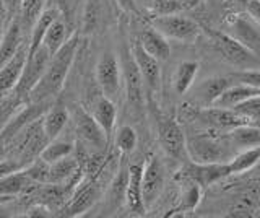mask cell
<instances>
[{
  "instance_id": "d590c367",
  "label": "cell",
  "mask_w": 260,
  "mask_h": 218,
  "mask_svg": "<svg viewBox=\"0 0 260 218\" xmlns=\"http://www.w3.org/2000/svg\"><path fill=\"white\" fill-rule=\"evenodd\" d=\"M24 101L21 98H18L15 93L12 96H5V98L0 101V132H2V129L8 124V120H10L18 109L23 106Z\"/></svg>"
},
{
  "instance_id": "1f68e13d",
  "label": "cell",
  "mask_w": 260,
  "mask_h": 218,
  "mask_svg": "<svg viewBox=\"0 0 260 218\" xmlns=\"http://www.w3.org/2000/svg\"><path fill=\"white\" fill-rule=\"evenodd\" d=\"M73 151H75V145L67 140H59V137H57V139L49 140L46 143V147L41 151L39 158L46 161L47 165H52L55 161L73 155Z\"/></svg>"
},
{
  "instance_id": "7dc6e473",
  "label": "cell",
  "mask_w": 260,
  "mask_h": 218,
  "mask_svg": "<svg viewBox=\"0 0 260 218\" xmlns=\"http://www.w3.org/2000/svg\"><path fill=\"white\" fill-rule=\"evenodd\" d=\"M234 2H238L241 7H244V9H246V4H247V0H234Z\"/></svg>"
},
{
  "instance_id": "f1b7e54d",
  "label": "cell",
  "mask_w": 260,
  "mask_h": 218,
  "mask_svg": "<svg viewBox=\"0 0 260 218\" xmlns=\"http://www.w3.org/2000/svg\"><path fill=\"white\" fill-rule=\"evenodd\" d=\"M69 28H67V23H65L63 17L57 18L51 26H49L47 33L44 35L43 39V46L47 49V52L54 55L60 47L67 43L69 39Z\"/></svg>"
},
{
  "instance_id": "83f0119b",
  "label": "cell",
  "mask_w": 260,
  "mask_h": 218,
  "mask_svg": "<svg viewBox=\"0 0 260 218\" xmlns=\"http://www.w3.org/2000/svg\"><path fill=\"white\" fill-rule=\"evenodd\" d=\"M230 142L236 148H250L260 145V126L252 122L242 124L230 131Z\"/></svg>"
},
{
  "instance_id": "44dd1931",
  "label": "cell",
  "mask_w": 260,
  "mask_h": 218,
  "mask_svg": "<svg viewBox=\"0 0 260 218\" xmlns=\"http://www.w3.org/2000/svg\"><path fill=\"white\" fill-rule=\"evenodd\" d=\"M233 85L231 77H210L197 86L195 90V98L203 108L213 106L216 100L224 93V90Z\"/></svg>"
},
{
  "instance_id": "9c48e42d",
  "label": "cell",
  "mask_w": 260,
  "mask_h": 218,
  "mask_svg": "<svg viewBox=\"0 0 260 218\" xmlns=\"http://www.w3.org/2000/svg\"><path fill=\"white\" fill-rule=\"evenodd\" d=\"M96 80L104 96H108L112 101L117 98L124 80H122L120 60L116 57V54L104 52L101 55L96 66Z\"/></svg>"
},
{
  "instance_id": "ac0fdd59",
  "label": "cell",
  "mask_w": 260,
  "mask_h": 218,
  "mask_svg": "<svg viewBox=\"0 0 260 218\" xmlns=\"http://www.w3.org/2000/svg\"><path fill=\"white\" fill-rule=\"evenodd\" d=\"M142 173H143V165L128 166L125 204L134 215H145L146 212V207L143 204V196H142Z\"/></svg>"
},
{
  "instance_id": "7402d4cb",
  "label": "cell",
  "mask_w": 260,
  "mask_h": 218,
  "mask_svg": "<svg viewBox=\"0 0 260 218\" xmlns=\"http://www.w3.org/2000/svg\"><path fill=\"white\" fill-rule=\"evenodd\" d=\"M59 17H62V12L59 9H55V7H49V9L43 10V13H41L39 17H38V20L35 21V25H32V28L29 31L28 55L35 54L39 49V47L43 46L44 35L47 33L49 26H51Z\"/></svg>"
},
{
  "instance_id": "f35d334b",
  "label": "cell",
  "mask_w": 260,
  "mask_h": 218,
  "mask_svg": "<svg viewBox=\"0 0 260 218\" xmlns=\"http://www.w3.org/2000/svg\"><path fill=\"white\" fill-rule=\"evenodd\" d=\"M231 80L238 83H246L250 86L260 88V67L257 69H246V70H238L230 75Z\"/></svg>"
},
{
  "instance_id": "ffe728a7",
  "label": "cell",
  "mask_w": 260,
  "mask_h": 218,
  "mask_svg": "<svg viewBox=\"0 0 260 218\" xmlns=\"http://www.w3.org/2000/svg\"><path fill=\"white\" fill-rule=\"evenodd\" d=\"M138 41L143 46V49L151 54L153 57H156L159 62L166 60L171 55V46L169 41L165 35H161L156 28H153L151 25L146 26L140 31L138 35Z\"/></svg>"
},
{
  "instance_id": "d6a6232c",
  "label": "cell",
  "mask_w": 260,
  "mask_h": 218,
  "mask_svg": "<svg viewBox=\"0 0 260 218\" xmlns=\"http://www.w3.org/2000/svg\"><path fill=\"white\" fill-rule=\"evenodd\" d=\"M127 181H128V166L122 163L119 171L116 173V176H114V179L111 182V188H109V200L112 202V205L119 207L122 204H125Z\"/></svg>"
},
{
  "instance_id": "3957f363",
  "label": "cell",
  "mask_w": 260,
  "mask_h": 218,
  "mask_svg": "<svg viewBox=\"0 0 260 218\" xmlns=\"http://www.w3.org/2000/svg\"><path fill=\"white\" fill-rule=\"evenodd\" d=\"M150 25L156 28L161 35L168 39H176L181 43H195L199 39L202 29L192 18H187L181 13L161 15V17H153Z\"/></svg>"
},
{
  "instance_id": "7c38bea8",
  "label": "cell",
  "mask_w": 260,
  "mask_h": 218,
  "mask_svg": "<svg viewBox=\"0 0 260 218\" xmlns=\"http://www.w3.org/2000/svg\"><path fill=\"white\" fill-rule=\"evenodd\" d=\"M98 179L100 177L83 176V179L75 185V189L70 194V202H67V207H65V215L80 216L94 205L98 191H100Z\"/></svg>"
},
{
  "instance_id": "bcb514c9",
  "label": "cell",
  "mask_w": 260,
  "mask_h": 218,
  "mask_svg": "<svg viewBox=\"0 0 260 218\" xmlns=\"http://www.w3.org/2000/svg\"><path fill=\"white\" fill-rule=\"evenodd\" d=\"M52 2L55 4V5H54L55 9H59V10L62 12V15H63V12H67V10H69V7H70V4H72V0H52Z\"/></svg>"
},
{
  "instance_id": "484cf974",
  "label": "cell",
  "mask_w": 260,
  "mask_h": 218,
  "mask_svg": "<svg viewBox=\"0 0 260 218\" xmlns=\"http://www.w3.org/2000/svg\"><path fill=\"white\" fill-rule=\"evenodd\" d=\"M69 119H70L69 109L65 108L63 104H54V106L46 109L41 120H43V129H44L47 140L57 139V137L62 134L65 126H67Z\"/></svg>"
},
{
  "instance_id": "8fae6325",
  "label": "cell",
  "mask_w": 260,
  "mask_h": 218,
  "mask_svg": "<svg viewBox=\"0 0 260 218\" xmlns=\"http://www.w3.org/2000/svg\"><path fill=\"white\" fill-rule=\"evenodd\" d=\"M228 35L236 38L260 59V25L247 12L233 15L228 21Z\"/></svg>"
},
{
  "instance_id": "2e32d148",
  "label": "cell",
  "mask_w": 260,
  "mask_h": 218,
  "mask_svg": "<svg viewBox=\"0 0 260 218\" xmlns=\"http://www.w3.org/2000/svg\"><path fill=\"white\" fill-rule=\"evenodd\" d=\"M28 60V41H24L16 54L4 64V67L0 69V95H8L13 93L15 86L18 85L20 77L23 74V69L26 66Z\"/></svg>"
},
{
  "instance_id": "5b68a950",
  "label": "cell",
  "mask_w": 260,
  "mask_h": 218,
  "mask_svg": "<svg viewBox=\"0 0 260 218\" xmlns=\"http://www.w3.org/2000/svg\"><path fill=\"white\" fill-rule=\"evenodd\" d=\"M213 38V43L216 46V49L219 54L231 64V66L238 67L239 70H246V69H257L260 67V59L247 49L242 43H239L238 39L233 38L231 35L223 33V31H213L211 33Z\"/></svg>"
},
{
  "instance_id": "603a6c76",
  "label": "cell",
  "mask_w": 260,
  "mask_h": 218,
  "mask_svg": "<svg viewBox=\"0 0 260 218\" xmlns=\"http://www.w3.org/2000/svg\"><path fill=\"white\" fill-rule=\"evenodd\" d=\"M91 116L94 117L96 122L101 126L104 134L111 139L114 127H116V120H117V108H116V104H114V101L104 95L98 96L93 103Z\"/></svg>"
},
{
  "instance_id": "ba28073f",
  "label": "cell",
  "mask_w": 260,
  "mask_h": 218,
  "mask_svg": "<svg viewBox=\"0 0 260 218\" xmlns=\"http://www.w3.org/2000/svg\"><path fill=\"white\" fill-rule=\"evenodd\" d=\"M228 176H231L228 161L226 163H195V161H189L181 168L176 179H189L200 184L203 189H207Z\"/></svg>"
},
{
  "instance_id": "ee69618b",
  "label": "cell",
  "mask_w": 260,
  "mask_h": 218,
  "mask_svg": "<svg viewBox=\"0 0 260 218\" xmlns=\"http://www.w3.org/2000/svg\"><path fill=\"white\" fill-rule=\"evenodd\" d=\"M10 25V20L7 17V10H5V5H4V0H0V41H2V36L5 33L7 26Z\"/></svg>"
},
{
  "instance_id": "8d00e7d4",
  "label": "cell",
  "mask_w": 260,
  "mask_h": 218,
  "mask_svg": "<svg viewBox=\"0 0 260 218\" xmlns=\"http://www.w3.org/2000/svg\"><path fill=\"white\" fill-rule=\"evenodd\" d=\"M185 4H187V0H151L150 12L153 13V17L179 13L187 7Z\"/></svg>"
},
{
  "instance_id": "7a4b0ae2",
  "label": "cell",
  "mask_w": 260,
  "mask_h": 218,
  "mask_svg": "<svg viewBox=\"0 0 260 218\" xmlns=\"http://www.w3.org/2000/svg\"><path fill=\"white\" fill-rule=\"evenodd\" d=\"M75 132L81 150L86 153H101L109 145V137L94 120L91 112L83 108L75 109Z\"/></svg>"
},
{
  "instance_id": "f546056e",
  "label": "cell",
  "mask_w": 260,
  "mask_h": 218,
  "mask_svg": "<svg viewBox=\"0 0 260 218\" xmlns=\"http://www.w3.org/2000/svg\"><path fill=\"white\" fill-rule=\"evenodd\" d=\"M197 72H199V62L184 60L179 64L173 78V85L177 95H185L190 90L195 82V77H197Z\"/></svg>"
},
{
  "instance_id": "b9f144b4",
  "label": "cell",
  "mask_w": 260,
  "mask_h": 218,
  "mask_svg": "<svg viewBox=\"0 0 260 218\" xmlns=\"http://www.w3.org/2000/svg\"><path fill=\"white\" fill-rule=\"evenodd\" d=\"M21 4H23V0H4V5H5V10H7V17H8V20H10V21L15 20V18H18Z\"/></svg>"
},
{
  "instance_id": "836d02e7",
  "label": "cell",
  "mask_w": 260,
  "mask_h": 218,
  "mask_svg": "<svg viewBox=\"0 0 260 218\" xmlns=\"http://www.w3.org/2000/svg\"><path fill=\"white\" fill-rule=\"evenodd\" d=\"M44 10V0H23L21 9H20V23L23 29L31 31L35 21Z\"/></svg>"
},
{
  "instance_id": "f6af8a7d",
  "label": "cell",
  "mask_w": 260,
  "mask_h": 218,
  "mask_svg": "<svg viewBox=\"0 0 260 218\" xmlns=\"http://www.w3.org/2000/svg\"><path fill=\"white\" fill-rule=\"evenodd\" d=\"M116 4L119 5L120 10L130 12V13H137V2H135V0H116Z\"/></svg>"
},
{
  "instance_id": "60d3db41",
  "label": "cell",
  "mask_w": 260,
  "mask_h": 218,
  "mask_svg": "<svg viewBox=\"0 0 260 218\" xmlns=\"http://www.w3.org/2000/svg\"><path fill=\"white\" fill-rule=\"evenodd\" d=\"M18 169H23V166H21V163L18 160L7 158L4 161H0V177L7 176V174H12L15 171H18Z\"/></svg>"
},
{
  "instance_id": "cb8c5ba5",
  "label": "cell",
  "mask_w": 260,
  "mask_h": 218,
  "mask_svg": "<svg viewBox=\"0 0 260 218\" xmlns=\"http://www.w3.org/2000/svg\"><path fill=\"white\" fill-rule=\"evenodd\" d=\"M36 185L39 184L32 182L23 168L12 174L0 177V197L15 199L16 196H21L24 192H32V189H35Z\"/></svg>"
},
{
  "instance_id": "4dcf8cb0",
  "label": "cell",
  "mask_w": 260,
  "mask_h": 218,
  "mask_svg": "<svg viewBox=\"0 0 260 218\" xmlns=\"http://www.w3.org/2000/svg\"><path fill=\"white\" fill-rule=\"evenodd\" d=\"M260 163V145L250 148H242L238 155L233 157L231 161H228L231 174H242L250 171Z\"/></svg>"
},
{
  "instance_id": "681fc988",
  "label": "cell",
  "mask_w": 260,
  "mask_h": 218,
  "mask_svg": "<svg viewBox=\"0 0 260 218\" xmlns=\"http://www.w3.org/2000/svg\"><path fill=\"white\" fill-rule=\"evenodd\" d=\"M4 98H5V95H0V101H2Z\"/></svg>"
},
{
  "instance_id": "d6986e66",
  "label": "cell",
  "mask_w": 260,
  "mask_h": 218,
  "mask_svg": "<svg viewBox=\"0 0 260 218\" xmlns=\"http://www.w3.org/2000/svg\"><path fill=\"white\" fill-rule=\"evenodd\" d=\"M203 189L200 184L189 181V179H181V194H179V202L177 205L171 210V213L168 216L174 215H185L195 212V208L199 207L203 197Z\"/></svg>"
},
{
  "instance_id": "6da1fadb",
  "label": "cell",
  "mask_w": 260,
  "mask_h": 218,
  "mask_svg": "<svg viewBox=\"0 0 260 218\" xmlns=\"http://www.w3.org/2000/svg\"><path fill=\"white\" fill-rule=\"evenodd\" d=\"M78 44V33H73L67 39V43L52 55L43 77H41L38 85L29 93V103H46L47 100L54 98V96L62 91L70 67L73 60H75Z\"/></svg>"
},
{
  "instance_id": "9a60e30c",
  "label": "cell",
  "mask_w": 260,
  "mask_h": 218,
  "mask_svg": "<svg viewBox=\"0 0 260 218\" xmlns=\"http://www.w3.org/2000/svg\"><path fill=\"white\" fill-rule=\"evenodd\" d=\"M130 52H132L138 69H140L143 82L148 85V88H150L151 91H156L158 88H159V85H161V66H159V60L156 57H153L151 54L146 52L138 39H135V41L132 43V46H130Z\"/></svg>"
},
{
  "instance_id": "30bf717a",
  "label": "cell",
  "mask_w": 260,
  "mask_h": 218,
  "mask_svg": "<svg viewBox=\"0 0 260 218\" xmlns=\"http://www.w3.org/2000/svg\"><path fill=\"white\" fill-rule=\"evenodd\" d=\"M51 57H52V55L47 52V49H46L44 46H41L35 54L28 55L26 66H24V69H23L20 82H18V85H16L15 90H13V93L18 96V98H21L23 101L24 100L28 101L29 93L32 91V88L38 85L41 77H43V74H44V70L47 67L49 60H51Z\"/></svg>"
},
{
  "instance_id": "52a82bcc",
  "label": "cell",
  "mask_w": 260,
  "mask_h": 218,
  "mask_svg": "<svg viewBox=\"0 0 260 218\" xmlns=\"http://www.w3.org/2000/svg\"><path fill=\"white\" fill-rule=\"evenodd\" d=\"M165 182H166L165 165H162V161L156 155H151L143 163V173H142V196L146 210H150L156 204L162 189H165Z\"/></svg>"
},
{
  "instance_id": "4fadbf2b",
  "label": "cell",
  "mask_w": 260,
  "mask_h": 218,
  "mask_svg": "<svg viewBox=\"0 0 260 218\" xmlns=\"http://www.w3.org/2000/svg\"><path fill=\"white\" fill-rule=\"evenodd\" d=\"M195 120H202L203 124L216 129V131H233L234 127L247 124L250 120L239 114L238 111L233 108H219V106H208L199 109V114Z\"/></svg>"
},
{
  "instance_id": "5bb4252c",
  "label": "cell",
  "mask_w": 260,
  "mask_h": 218,
  "mask_svg": "<svg viewBox=\"0 0 260 218\" xmlns=\"http://www.w3.org/2000/svg\"><path fill=\"white\" fill-rule=\"evenodd\" d=\"M122 67V80H124V86L127 91V100L134 106H142L143 104V77L140 74L137 62L134 59L130 49L122 55L120 60Z\"/></svg>"
},
{
  "instance_id": "74e56055",
  "label": "cell",
  "mask_w": 260,
  "mask_h": 218,
  "mask_svg": "<svg viewBox=\"0 0 260 218\" xmlns=\"http://www.w3.org/2000/svg\"><path fill=\"white\" fill-rule=\"evenodd\" d=\"M233 109H236L244 117H247L250 122L252 120H260V95H255L252 98L242 101Z\"/></svg>"
},
{
  "instance_id": "277c9868",
  "label": "cell",
  "mask_w": 260,
  "mask_h": 218,
  "mask_svg": "<svg viewBox=\"0 0 260 218\" xmlns=\"http://www.w3.org/2000/svg\"><path fill=\"white\" fill-rule=\"evenodd\" d=\"M158 140L166 157L176 161L189 160L187 155V137L181 122L173 117L162 116L158 119Z\"/></svg>"
},
{
  "instance_id": "d4e9b609",
  "label": "cell",
  "mask_w": 260,
  "mask_h": 218,
  "mask_svg": "<svg viewBox=\"0 0 260 218\" xmlns=\"http://www.w3.org/2000/svg\"><path fill=\"white\" fill-rule=\"evenodd\" d=\"M21 33L23 26L20 23V18L12 20L2 36V41H0V69L4 67V64H7L13 57L16 51L20 49V46L24 43Z\"/></svg>"
},
{
  "instance_id": "e575fe53",
  "label": "cell",
  "mask_w": 260,
  "mask_h": 218,
  "mask_svg": "<svg viewBox=\"0 0 260 218\" xmlns=\"http://www.w3.org/2000/svg\"><path fill=\"white\" fill-rule=\"evenodd\" d=\"M137 142H138L137 132H135V129L130 126H122L116 132V137H114L116 148L122 153V155L132 153L137 148Z\"/></svg>"
},
{
  "instance_id": "e0dca14e",
  "label": "cell",
  "mask_w": 260,
  "mask_h": 218,
  "mask_svg": "<svg viewBox=\"0 0 260 218\" xmlns=\"http://www.w3.org/2000/svg\"><path fill=\"white\" fill-rule=\"evenodd\" d=\"M43 109V103H31V106L28 104H23V106L18 109V112L8 120V124L2 129V140L4 142H10L13 137L18 134L21 129H24L28 124H31L32 120H36L39 117H43L44 114Z\"/></svg>"
},
{
  "instance_id": "7bdbcfd3",
  "label": "cell",
  "mask_w": 260,
  "mask_h": 218,
  "mask_svg": "<svg viewBox=\"0 0 260 218\" xmlns=\"http://www.w3.org/2000/svg\"><path fill=\"white\" fill-rule=\"evenodd\" d=\"M246 12L260 25V0H247Z\"/></svg>"
},
{
  "instance_id": "4316f807",
  "label": "cell",
  "mask_w": 260,
  "mask_h": 218,
  "mask_svg": "<svg viewBox=\"0 0 260 218\" xmlns=\"http://www.w3.org/2000/svg\"><path fill=\"white\" fill-rule=\"evenodd\" d=\"M255 95H260V88L250 86L246 83H238L230 85L224 90V93L216 100V103L213 106H219V108H236L238 104H241L242 101H246L249 98Z\"/></svg>"
},
{
  "instance_id": "8992f818",
  "label": "cell",
  "mask_w": 260,
  "mask_h": 218,
  "mask_svg": "<svg viewBox=\"0 0 260 218\" xmlns=\"http://www.w3.org/2000/svg\"><path fill=\"white\" fill-rule=\"evenodd\" d=\"M187 155L195 163H226L228 150L210 134H195L187 139Z\"/></svg>"
},
{
  "instance_id": "ab89813d",
  "label": "cell",
  "mask_w": 260,
  "mask_h": 218,
  "mask_svg": "<svg viewBox=\"0 0 260 218\" xmlns=\"http://www.w3.org/2000/svg\"><path fill=\"white\" fill-rule=\"evenodd\" d=\"M98 23H100V7H98L96 0H88V5L85 9V20H83V26L85 31H93Z\"/></svg>"
},
{
  "instance_id": "c3c4849f",
  "label": "cell",
  "mask_w": 260,
  "mask_h": 218,
  "mask_svg": "<svg viewBox=\"0 0 260 218\" xmlns=\"http://www.w3.org/2000/svg\"><path fill=\"white\" fill-rule=\"evenodd\" d=\"M10 200H13V199H10V197H0V204H5V202H10Z\"/></svg>"
}]
</instances>
